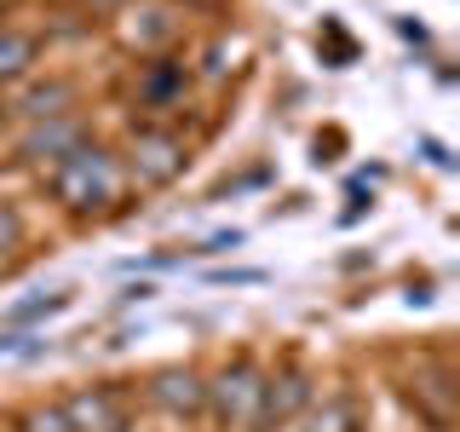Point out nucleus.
<instances>
[{
  "label": "nucleus",
  "mask_w": 460,
  "mask_h": 432,
  "mask_svg": "<svg viewBox=\"0 0 460 432\" xmlns=\"http://www.w3.org/2000/svg\"><path fill=\"white\" fill-rule=\"evenodd\" d=\"M12 266H18V259H12V254H0V277H12Z\"/></svg>",
  "instance_id": "obj_16"
},
{
  "label": "nucleus",
  "mask_w": 460,
  "mask_h": 432,
  "mask_svg": "<svg viewBox=\"0 0 460 432\" xmlns=\"http://www.w3.org/2000/svg\"><path fill=\"white\" fill-rule=\"evenodd\" d=\"M115 150H121V167L133 179V191H167V184H179L190 156H196L190 139L179 133V122H133Z\"/></svg>",
  "instance_id": "obj_2"
},
{
  "label": "nucleus",
  "mask_w": 460,
  "mask_h": 432,
  "mask_svg": "<svg viewBox=\"0 0 460 432\" xmlns=\"http://www.w3.org/2000/svg\"><path fill=\"white\" fill-rule=\"evenodd\" d=\"M64 421L69 432H133V398H127V386H69L64 398Z\"/></svg>",
  "instance_id": "obj_6"
},
{
  "label": "nucleus",
  "mask_w": 460,
  "mask_h": 432,
  "mask_svg": "<svg viewBox=\"0 0 460 432\" xmlns=\"http://www.w3.org/2000/svg\"><path fill=\"white\" fill-rule=\"evenodd\" d=\"M12 427H18V432H69L64 403H58V398H35V403H23Z\"/></svg>",
  "instance_id": "obj_13"
},
{
  "label": "nucleus",
  "mask_w": 460,
  "mask_h": 432,
  "mask_svg": "<svg viewBox=\"0 0 460 432\" xmlns=\"http://www.w3.org/2000/svg\"><path fill=\"white\" fill-rule=\"evenodd\" d=\"M0 115L18 127L58 122V115H81V81L75 76H29L0 93Z\"/></svg>",
  "instance_id": "obj_5"
},
{
  "label": "nucleus",
  "mask_w": 460,
  "mask_h": 432,
  "mask_svg": "<svg viewBox=\"0 0 460 432\" xmlns=\"http://www.w3.org/2000/svg\"><path fill=\"white\" fill-rule=\"evenodd\" d=\"M81 139H93L86 115H58V122H35V127H18L12 139V162L29 167V173H47L52 162H64Z\"/></svg>",
  "instance_id": "obj_8"
},
{
  "label": "nucleus",
  "mask_w": 460,
  "mask_h": 432,
  "mask_svg": "<svg viewBox=\"0 0 460 432\" xmlns=\"http://www.w3.org/2000/svg\"><path fill=\"white\" fill-rule=\"evenodd\" d=\"M144 403L167 421H201V403H208V374L190 364H167L144 381Z\"/></svg>",
  "instance_id": "obj_9"
},
{
  "label": "nucleus",
  "mask_w": 460,
  "mask_h": 432,
  "mask_svg": "<svg viewBox=\"0 0 460 432\" xmlns=\"http://www.w3.org/2000/svg\"><path fill=\"white\" fill-rule=\"evenodd\" d=\"M316 403V381L311 369L288 364V369H270L265 374V392H259V415H253V432H282L294 427L299 415H305Z\"/></svg>",
  "instance_id": "obj_7"
},
{
  "label": "nucleus",
  "mask_w": 460,
  "mask_h": 432,
  "mask_svg": "<svg viewBox=\"0 0 460 432\" xmlns=\"http://www.w3.org/2000/svg\"><path fill=\"white\" fill-rule=\"evenodd\" d=\"M40 47H47V35L40 29H23V23H0V86H18L35 76L40 64Z\"/></svg>",
  "instance_id": "obj_11"
},
{
  "label": "nucleus",
  "mask_w": 460,
  "mask_h": 432,
  "mask_svg": "<svg viewBox=\"0 0 460 432\" xmlns=\"http://www.w3.org/2000/svg\"><path fill=\"white\" fill-rule=\"evenodd\" d=\"M190 98V58L167 52V58H138L133 69V110L138 122H172Z\"/></svg>",
  "instance_id": "obj_4"
},
{
  "label": "nucleus",
  "mask_w": 460,
  "mask_h": 432,
  "mask_svg": "<svg viewBox=\"0 0 460 432\" xmlns=\"http://www.w3.org/2000/svg\"><path fill=\"white\" fill-rule=\"evenodd\" d=\"M35 6H40V0H35Z\"/></svg>",
  "instance_id": "obj_17"
},
{
  "label": "nucleus",
  "mask_w": 460,
  "mask_h": 432,
  "mask_svg": "<svg viewBox=\"0 0 460 432\" xmlns=\"http://www.w3.org/2000/svg\"><path fill=\"white\" fill-rule=\"evenodd\" d=\"M127 6H138V0H75V12L86 23H104V18H121Z\"/></svg>",
  "instance_id": "obj_15"
},
{
  "label": "nucleus",
  "mask_w": 460,
  "mask_h": 432,
  "mask_svg": "<svg viewBox=\"0 0 460 432\" xmlns=\"http://www.w3.org/2000/svg\"><path fill=\"white\" fill-rule=\"evenodd\" d=\"M299 432H363V403L334 392V398L311 403V410L299 415Z\"/></svg>",
  "instance_id": "obj_12"
},
{
  "label": "nucleus",
  "mask_w": 460,
  "mask_h": 432,
  "mask_svg": "<svg viewBox=\"0 0 460 432\" xmlns=\"http://www.w3.org/2000/svg\"><path fill=\"white\" fill-rule=\"evenodd\" d=\"M40 191L75 225H93V220H110V213H121L133 202V179H127L121 150L110 139H81L64 162H52L40 173Z\"/></svg>",
  "instance_id": "obj_1"
},
{
  "label": "nucleus",
  "mask_w": 460,
  "mask_h": 432,
  "mask_svg": "<svg viewBox=\"0 0 460 432\" xmlns=\"http://www.w3.org/2000/svg\"><path fill=\"white\" fill-rule=\"evenodd\" d=\"M23 242H29V213H23L12 196H0V254H12V259H18Z\"/></svg>",
  "instance_id": "obj_14"
},
{
  "label": "nucleus",
  "mask_w": 460,
  "mask_h": 432,
  "mask_svg": "<svg viewBox=\"0 0 460 432\" xmlns=\"http://www.w3.org/2000/svg\"><path fill=\"white\" fill-rule=\"evenodd\" d=\"M121 40L133 47L138 58H167V52H179L184 47V18H179V6H127L121 12Z\"/></svg>",
  "instance_id": "obj_10"
},
{
  "label": "nucleus",
  "mask_w": 460,
  "mask_h": 432,
  "mask_svg": "<svg viewBox=\"0 0 460 432\" xmlns=\"http://www.w3.org/2000/svg\"><path fill=\"white\" fill-rule=\"evenodd\" d=\"M259 392H265V369L253 357H230L208 374V403L201 415H213L219 432H253V415H259Z\"/></svg>",
  "instance_id": "obj_3"
}]
</instances>
